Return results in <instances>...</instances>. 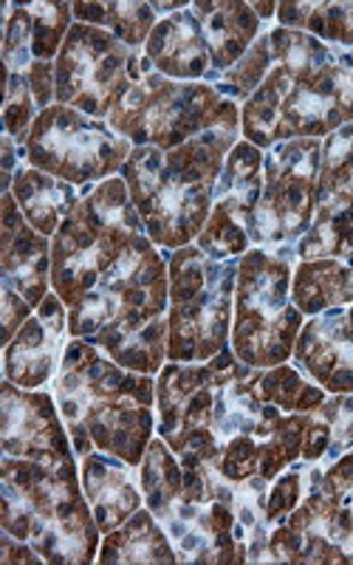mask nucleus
Wrapping results in <instances>:
<instances>
[{
	"mask_svg": "<svg viewBox=\"0 0 353 565\" xmlns=\"http://www.w3.org/2000/svg\"><path fill=\"white\" fill-rule=\"evenodd\" d=\"M3 532L29 543L43 563H90L97 557L99 526L74 458L40 463L3 458Z\"/></svg>",
	"mask_w": 353,
	"mask_h": 565,
	"instance_id": "39448f33",
	"label": "nucleus"
},
{
	"mask_svg": "<svg viewBox=\"0 0 353 565\" xmlns=\"http://www.w3.org/2000/svg\"><path fill=\"white\" fill-rule=\"evenodd\" d=\"M340 63L345 65V68L353 74V52H342V54H340Z\"/></svg>",
	"mask_w": 353,
	"mask_h": 565,
	"instance_id": "473e14b6",
	"label": "nucleus"
},
{
	"mask_svg": "<svg viewBox=\"0 0 353 565\" xmlns=\"http://www.w3.org/2000/svg\"><path fill=\"white\" fill-rule=\"evenodd\" d=\"M108 125L136 148H179L212 128H240V110L215 85L179 83L150 71L136 79Z\"/></svg>",
	"mask_w": 353,
	"mask_h": 565,
	"instance_id": "0eeeda50",
	"label": "nucleus"
},
{
	"mask_svg": "<svg viewBox=\"0 0 353 565\" xmlns=\"http://www.w3.org/2000/svg\"><path fill=\"white\" fill-rule=\"evenodd\" d=\"M302 311L291 300V260L266 249L240 257L235 286L232 351L249 367L286 365L300 337Z\"/></svg>",
	"mask_w": 353,
	"mask_h": 565,
	"instance_id": "6e6552de",
	"label": "nucleus"
},
{
	"mask_svg": "<svg viewBox=\"0 0 353 565\" xmlns=\"http://www.w3.org/2000/svg\"><path fill=\"white\" fill-rule=\"evenodd\" d=\"M54 402L79 458L103 450L139 467L153 441L156 382L150 376L125 371L97 345L74 340L54 376Z\"/></svg>",
	"mask_w": 353,
	"mask_h": 565,
	"instance_id": "7ed1b4c3",
	"label": "nucleus"
},
{
	"mask_svg": "<svg viewBox=\"0 0 353 565\" xmlns=\"http://www.w3.org/2000/svg\"><path fill=\"white\" fill-rule=\"evenodd\" d=\"M271 68V43L269 34H260V38L252 43L249 52L240 57L238 65H232L226 74H221V83H215V90H218L221 97H238V99H249L260 83L266 79Z\"/></svg>",
	"mask_w": 353,
	"mask_h": 565,
	"instance_id": "a878e982",
	"label": "nucleus"
},
{
	"mask_svg": "<svg viewBox=\"0 0 353 565\" xmlns=\"http://www.w3.org/2000/svg\"><path fill=\"white\" fill-rule=\"evenodd\" d=\"M260 393L269 405H277L282 413H317L325 402V391L289 365H277L260 373Z\"/></svg>",
	"mask_w": 353,
	"mask_h": 565,
	"instance_id": "393cba45",
	"label": "nucleus"
},
{
	"mask_svg": "<svg viewBox=\"0 0 353 565\" xmlns=\"http://www.w3.org/2000/svg\"><path fill=\"white\" fill-rule=\"evenodd\" d=\"M29 12H32L34 60L52 63L54 57H60V49L68 38L74 9H71V3H32Z\"/></svg>",
	"mask_w": 353,
	"mask_h": 565,
	"instance_id": "bb28decb",
	"label": "nucleus"
},
{
	"mask_svg": "<svg viewBox=\"0 0 353 565\" xmlns=\"http://www.w3.org/2000/svg\"><path fill=\"white\" fill-rule=\"evenodd\" d=\"M317 416L331 424V447L328 452L340 458L353 447V393H336L334 398H325Z\"/></svg>",
	"mask_w": 353,
	"mask_h": 565,
	"instance_id": "c756f323",
	"label": "nucleus"
},
{
	"mask_svg": "<svg viewBox=\"0 0 353 565\" xmlns=\"http://www.w3.org/2000/svg\"><path fill=\"white\" fill-rule=\"evenodd\" d=\"M204 26L206 43L212 54V74L229 71L238 65L240 57L260 38V18L255 14L252 3H193Z\"/></svg>",
	"mask_w": 353,
	"mask_h": 565,
	"instance_id": "6ab92c4d",
	"label": "nucleus"
},
{
	"mask_svg": "<svg viewBox=\"0 0 353 565\" xmlns=\"http://www.w3.org/2000/svg\"><path fill=\"white\" fill-rule=\"evenodd\" d=\"M240 128H212L179 148H133L122 168L148 238L164 249L190 246L210 221L215 186Z\"/></svg>",
	"mask_w": 353,
	"mask_h": 565,
	"instance_id": "20e7f679",
	"label": "nucleus"
},
{
	"mask_svg": "<svg viewBox=\"0 0 353 565\" xmlns=\"http://www.w3.org/2000/svg\"><path fill=\"white\" fill-rule=\"evenodd\" d=\"M65 334H68L65 302L57 295H49L7 345L3 353L7 382L23 391H40L57 371L60 356L65 353Z\"/></svg>",
	"mask_w": 353,
	"mask_h": 565,
	"instance_id": "4468645a",
	"label": "nucleus"
},
{
	"mask_svg": "<svg viewBox=\"0 0 353 565\" xmlns=\"http://www.w3.org/2000/svg\"><path fill=\"white\" fill-rule=\"evenodd\" d=\"M0 266H3V289L18 291L23 300L38 309L49 297L52 282V244L40 235L26 215L20 212L12 190L3 195V238H0Z\"/></svg>",
	"mask_w": 353,
	"mask_h": 565,
	"instance_id": "dca6fc26",
	"label": "nucleus"
},
{
	"mask_svg": "<svg viewBox=\"0 0 353 565\" xmlns=\"http://www.w3.org/2000/svg\"><path fill=\"white\" fill-rule=\"evenodd\" d=\"M302 467H306V461L291 463L286 472L275 478V487H271L269 498H266V521L269 523H282L300 507L302 489H306L302 487L306 483L302 481Z\"/></svg>",
	"mask_w": 353,
	"mask_h": 565,
	"instance_id": "c85d7f7f",
	"label": "nucleus"
},
{
	"mask_svg": "<svg viewBox=\"0 0 353 565\" xmlns=\"http://www.w3.org/2000/svg\"><path fill=\"white\" fill-rule=\"evenodd\" d=\"M0 441L3 456L40 463H63L77 456L57 416V402L49 393L23 391L3 382L0 391Z\"/></svg>",
	"mask_w": 353,
	"mask_h": 565,
	"instance_id": "ddd939ff",
	"label": "nucleus"
},
{
	"mask_svg": "<svg viewBox=\"0 0 353 565\" xmlns=\"http://www.w3.org/2000/svg\"><path fill=\"white\" fill-rule=\"evenodd\" d=\"M264 195V153L252 141H238L226 156L215 186V204L210 221L201 230L199 249L218 260H229L249 252V230Z\"/></svg>",
	"mask_w": 353,
	"mask_h": 565,
	"instance_id": "f8f14e48",
	"label": "nucleus"
},
{
	"mask_svg": "<svg viewBox=\"0 0 353 565\" xmlns=\"http://www.w3.org/2000/svg\"><path fill=\"white\" fill-rule=\"evenodd\" d=\"M260 373V367L240 362L229 348L206 365L170 362L161 367L156 382L159 436L181 463L215 469L221 452L244 436L266 444L269 456V444L286 413L264 398Z\"/></svg>",
	"mask_w": 353,
	"mask_h": 565,
	"instance_id": "f257e3e1",
	"label": "nucleus"
},
{
	"mask_svg": "<svg viewBox=\"0 0 353 565\" xmlns=\"http://www.w3.org/2000/svg\"><path fill=\"white\" fill-rule=\"evenodd\" d=\"M136 469L110 452H88L83 458V489L88 498L99 532L108 534L128 523L141 509V483L136 481Z\"/></svg>",
	"mask_w": 353,
	"mask_h": 565,
	"instance_id": "a211bd4d",
	"label": "nucleus"
},
{
	"mask_svg": "<svg viewBox=\"0 0 353 565\" xmlns=\"http://www.w3.org/2000/svg\"><path fill=\"white\" fill-rule=\"evenodd\" d=\"M240 260H218L199 246H181L170 255L168 360L210 362L226 351Z\"/></svg>",
	"mask_w": 353,
	"mask_h": 565,
	"instance_id": "423d86ee",
	"label": "nucleus"
},
{
	"mask_svg": "<svg viewBox=\"0 0 353 565\" xmlns=\"http://www.w3.org/2000/svg\"><path fill=\"white\" fill-rule=\"evenodd\" d=\"M153 63L116 40L108 29L74 23L54 60L57 103L108 119L130 85L150 74Z\"/></svg>",
	"mask_w": 353,
	"mask_h": 565,
	"instance_id": "9d476101",
	"label": "nucleus"
},
{
	"mask_svg": "<svg viewBox=\"0 0 353 565\" xmlns=\"http://www.w3.org/2000/svg\"><path fill=\"white\" fill-rule=\"evenodd\" d=\"M320 161V139L280 141L264 156V195L252 218V244L286 246L311 230Z\"/></svg>",
	"mask_w": 353,
	"mask_h": 565,
	"instance_id": "9b49d317",
	"label": "nucleus"
},
{
	"mask_svg": "<svg viewBox=\"0 0 353 565\" xmlns=\"http://www.w3.org/2000/svg\"><path fill=\"white\" fill-rule=\"evenodd\" d=\"M38 116V99H34L26 74H7V103H3L7 136H12L18 145H23V139H26V134L32 130Z\"/></svg>",
	"mask_w": 353,
	"mask_h": 565,
	"instance_id": "cd10ccee",
	"label": "nucleus"
},
{
	"mask_svg": "<svg viewBox=\"0 0 353 565\" xmlns=\"http://www.w3.org/2000/svg\"><path fill=\"white\" fill-rule=\"evenodd\" d=\"M291 356L325 393H353V306L311 317Z\"/></svg>",
	"mask_w": 353,
	"mask_h": 565,
	"instance_id": "2eb2a0df",
	"label": "nucleus"
},
{
	"mask_svg": "<svg viewBox=\"0 0 353 565\" xmlns=\"http://www.w3.org/2000/svg\"><path fill=\"white\" fill-rule=\"evenodd\" d=\"M156 14H164V12H173V9H186V3H153Z\"/></svg>",
	"mask_w": 353,
	"mask_h": 565,
	"instance_id": "2f4dec72",
	"label": "nucleus"
},
{
	"mask_svg": "<svg viewBox=\"0 0 353 565\" xmlns=\"http://www.w3.org/2000/svg\"><path fill=\"white\" fill-rule=\"evenodd\" d=\"M18 153L29 161V168L74 186H94L125 168L133 145L103 119L54 103L40 110Z\"/></svg>",
	"mask_w": 353,
	"mask_h": 565,
	"instance_id": "1a4fd4ad",
	"label": "nucleus"
},
{
	"mask_svg": "<svg viewBox=\"0 0 353 565\" xmlns=\"http://www.w3.org/2000/svg\"><path fill=\"white\" fill-rule=\"evenodd\" d=\"M99 563H179L173 540L150 509H139L128 523L105 534Z\"/></svg>",
	"mask_w": 353,
	"mask_h": 565,
	"instance_id": "4be33fe9",
	"label": "nucleus"
},
{
	"mask_svg": "<svg viewBox=\"0 0 353 565\" xmlns=\"http://www.w3.org/2000/svg\"><path fill=\"white\" fill-rule=\"evenodd\" d=\"M71 9L77 23L108 29L133 52L148 43L156 29L153 3H71Z\"/></svg>",
	"mask_w": 353,
	"mask_h": 565,
	"instance_id": "5701e85b",
	"label": "nucleus"
},
{
	"mask_svg": "<svg viewBox=\"0 0 353 565\" xmlns=\"http://www.w3.org/2000/svg\"><path fill=\"white\" fill-rule=\"evenodd\" d=\"M252 9L257 12V18H275L277 3H252Z\"/></svg>",
	"mask_w": 353,
	"mask_h": 565,
	"instance_id": "7c9ffc66",
	"label": "nucleus"
},
{
	"mask_svg": "<svg viewBox=\"0 0 353 565\" xmlns=\"http://www.w3.org/2000/svg\"><path fill=\"white\" fill-rule=\"evenodd\" d=\"M12 193L29 224L40 235H45V238L57 235L63 221L68 218L74 206L79 204V199H83V195H77L74 184H68L63 179H54V175L34 168H20L14 173Z\"/></svg>",
	"mask_w": 353,
	"mask_h": 565,
	"instance_id": "aec40b11",
	"label": "nucleus"
},
{
	"mask_svg": "<svg viewBox=\"0 0 353 565\" xmlns=\"http://www.w3.org/2000/svg\"><path fill=\"white\" fill-rule=\"evenodd\" d=\"M145 57L153 63L161 77L195 83L212 74V54L204 26L193 7L159 20L153 34L145 43Z\"/></svg>",
	"mask_w": 353,
	"mask_h": 565,
	"instance_id": "f3484780",
	"label": "nucleus"
},
{
	"mask_svg": "<svg viewBox=\"0 0 353 565\" xmlns=\"http://www.w3.org/2000/svg\"><path fill=\"white\" fill-rule=\"evenodd\" d=\"M317 218L353 221V122L322 141Z\"/></svg>",
	"mask_w": 353,
	"mask_h": 565,
	"instance_id": "412c9836",
	"label": "nucleus"
},
{
	"mask_svg": "<svg viewBox=\"0 0 353 565\" xmlns=\"http://www.w3.org/2000/svg\"><path fill=\"white\" fill-rule=\"evenodd\" d=\"M271 68L240 110V130L255 148L322 139L353 122V74L340 52L297 29H271Z\"/></svg>",
	"mask_w": 353,
	"mask_h": 565,
	"instance_id": "f03ea898",
	"label": "nucleus"
},
{
	"mask_svg": "<svg viewBox=\"0 0 353 565\" xmlns=\"http://www.w3.org/2000/svg\"><path fill=\"white\" fill-rule=\"evenodd\" d=\"M277 20L282 29L353 45V3H277Z\"/></svg>",
	"mask_w": 353,
	"mask_h": 565,
	"instance_id": "b1692460",
	"label": "nucleus"
}]
</instances>
